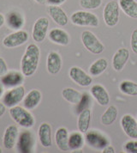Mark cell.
<instances>
[{"instance_id": "obj_2", "label": "cell", "mask_w": 137, "mask_h": 153, "mask_svg": "<svg viewBox=\"0 0 137 153\" xmlns=\"http://www.w3.org/2000/svg\"><path fill=\"white\" fill-rule=\"evenodd\" d=\"M10 114L11 118L21 126L25 128H31L34 126L35 120L33 114L26 108L20 106H15L10 108Z\"/></svg>"}, {"instance_id": "obj_7", "label": "cell", "mask_w": 137, "mask_h": 153, "mask_svg": "<svg viewBox=\"0 0 137 153\" xmlns=\"http://www.w3.org/2000/svg\"><path fill=\"white\" fill-rule=\"evenodd\" d=\"M28 40V33L25 30H18L11 33L3 41V45L7 48H14L26 43Z\"/></svg>"}, {"instance_id": "obj_35", "label": "cell", "mask_w": 137, "mask_h": 153, "mask_svg": "<svg viewBox=\"0 0 137 153\" xmlns=\"http://www.w3.org/2000/svg\"><path fill=\"white\" fill-rule=\"evenodd\" d=\"M8 72V66L5 60L0 57V76H4Z\"/></svg>"}, {"instance_id": "obj_37", "label": "cell", "mask_w": 137, "mask_h": 153, "mask_svg": "<svg viewBox=\"0 0 137 153\" xmlns=\"http://www.w3.org/2000/svg\"><path fill=\"white\" fill-rule=\"evenodd\" d=\"M103 153H114L115 150L111 146H107L105 148L103 149Z\"/></svg>"}, {"instance_id": "obj_4", "label": "cell", "mask_w": 137, "mask_h": 153, "mask_svg": "<svg viewBox=\"0 0 137 153\" xmlns=\"http://www.w3.org/2000/svg\"><path fill=\"white\" fill-rule=\"evenodd\" d=\"M119 4L116 0L109 1L103 10V18L106 26L115 27L119 21Z\"/></svg>"}, {"instance_id": "obj_1", "label": "cell", "mask_w": 137, "mask_h": 153, "mask_svg": "<svg viewBox=\"0 0 137 153\" xmlns=\"http://www.w3.org/2000/svg\"><path fill=\"white\" fill-rule=\"evenodd\" d=\"M41 58V50L34 43L29 44L21 58V68L25 76H31L36 72Z\"/></svg>"}, {"instance_id": "obj_13", "label": "cell", "mask_w": 137, "mask_h": 153, "mask_svg": "<svg viewBox=\"0 0 137 153\" xmlns=\"http://www.w3.org/2000/svg\"><path fill=\"white\" fill-rule=\"evenodd\" d=\"M130 58V52L127 48H119L112 57V67L116 71H121L128 62Z\"/></svg>"}, {"instance_id": "obj_11", "label": "cell", "mask_w": 137, "mask_h": 153, "mask_svg": "<svg viewBox=\"0 0 137 153\" xmlns=\"http://www.w3.org/2000/svg\"><path fill=\"white\" fill-rule=\"evenodd\" d=\"M34 146V139L33 134L28 131L21 132L18 138V142H17V148H18L19 152H33Z\"/></svg>"}, {"instance_id": "obj_39", "label": "cell", "mask_w": 137, "mask_h": 153, "mask_svg": "<svg viewBox=\"0 0 137 153\" xmlns=\"http://www.w3.org/2000/svg\"><path fill=\"white\" fill-rule=\"evenodd\" d=\"M4 22H5V18H4V16L0 13V28H1V27H2V26L4 25Z\"/></svg>"}, {"instance_id": "obj_36", "label": "cell", "mask_w": 137, "mask_h": 153, "mask_svg": "<svg viewBox=\"0 0 137 153\" xmlns=\"http://www.w3.org/2000/svg\"><path fill=\"white\" fill-rule=\"evenodd\" d=\"M48 3H50L52 5H59L61 4H63L66 0H47Z\"/></svg>"}, {"instance_id": "obj_17", "label": "cell", "mask_w": 137, "mask_h": 153, "mask_svg": "<svg viewBox=\"0 0 137 153\" xmlns=\"http://www.w3.org/2000/svg\"><path fill=\"white\" fill-rule=\"evenodd\" d=\"M18 138V128L15 125L9 126L5 129L4 137H3V144L5 149L11 150L15 146L16 139Z\"/></svg>"}, {"instance_id": "obj_14", "label": "cell", "mask_w": 137, "mask_h": 153, "mask_svg": "<svg viewBox=\"0 0 137 153\" xmlns=\"http://www.w3.org/2000/svg\"><path fill=\"white\" fill-rule=\"evenodd\" d=\"M90 92L93 97L100 106H106L110 103L109 93L101 84H94L91 87Z\"/></svg>"}, {"instance_id": "obj_42", "label": "cell", "mask_w": 137, "mask_h": 153, "mask_svg": "<svg viewBox=\"0 0 137 153\" xmlns=\"http://www.w3.org/2000/svg\"><path fill=\"white\" fill-rule=\"evenodd\" d=\"M2 152H2V149L0 148V153H2Z\"/></svg>"}, {"instance_id": "obj_40", "label": "cell", "mask_w": 137, "mask_h": 153, "mask_svg": "<svg viewBox=\"0 0 137 153\" xmlns=\"http://www.w3.org/2000/svg\"><path fill=\"white\" fill-rule=\"evenodd\" d=\"M3 94H4V87H3L2 84H0V98L2 97Z\"/></svg>"}, {"instance_id": "obj_9", "label": "cell", "mask_w": 137, "mask_h": 153, "mask_svg": "<svg viewBox=\"0 0 137 153\" xmlns=\"http://www.w3.org/2000/svg\"><path fill=\"white\" fill-rule=\"evenodd\" d=\"M48 28H49V20L46 17H40L34 22L33 27L32 36L34 42H42L46 37Z\"/></svg>"}, {"instance_id": "obj_15", "label": "cell", "mask_w": 137, "mask_h": 153, "mask_svg": "<svg viewBox=\"0 0 137 153\" xmlns=\"http://www.w3.org/2000/svg\"><path fill=\"white\" fill-rule=\"evenodd\" d=\"M24 75L22 72H18V71H10L7 72L4 76H2L1 77V83L4 86L8 87V88H14L17 87L22 84L24 81Z\"/></svg>"}, {"instance_id": "obj_8", "label": "cell", "mask_w": 137, "mask_h": 153, "mask_svg": "<svg viewBox=\"0 0 137 153\" xmlns=\"http://www.w3.org/2000/svg\"><path fill=\"white\" fill-rule=\"evenodd\" d=\"M85 138L89 146L95 149L103 150L104 148L109 146V140L106 139V137L96 130H92L86 132Z\"/></svg>"}, {"instance_id": "obj_28", "label": "cell", "mask_w": 137, "mask_h": 153, "mask_svg": "<svg viewBox=\"0 0 137 153\" xmlns=\"http://www.w3.org/2000/svg\"><path fill=\"white\" fill-rule=\"evenodd\" d=\"M118 114V111L116 106L111 105L109 108L104 112L101 116V123L104 126H110L116 120Z\"/></svg>"}, {"instance_id": "obj_21", "label": "cell", "mask_w": 137, "mask_h": 153, "mask_svg": "<svg viewBox=\"0 0 137 153\" xmlns=\"http://www.w3.org/2000/svg\"><path fill=\"white\" fill-rule=\"evenodd\" d=\"M55 141L57 148L62 152H68V132L65 127H60L55 133Z\"/></svg>"}, {"instance_id": "obj_29", "label": "cell", "mask_w": 137, "mask_h": 153, "mask_svg": "<svg viewBox=\"0 0 137 153\" xmlns=\"http://www.w3.org/2000/svg\"><path fill=\"white\" fill-rule=\"evenodd\" d=\"M84 145V139L81 132H75L68 136V146L69 150L77 151L81 149Z\"/></svg>"}, {"instance_id": "obj_33", "label": "cell", "mask_w": 137, "mask_h": 153, "mask_svg": "<svg viewBox=\"0 0 137 153\" xmlns=\"http://www.w3.org/2000/svg\"><path fill=\"white\" fill-rule=\"evenodd\" d=\"M123 150L127 153H137V140H130L123 146Z\"/></svg>"}, {"instance_id": "obj_41", "label": "cell", "mask_w": 137, "mask_h": 153, "mask_svg": "<svg viewBox=\"0 0 137 153\" xmlns=\"http://www.w3.org/2000/svg\"><path fill=\"white\" fill-rule=\"evenodd\" d=\"M37 3H39V4H44L47 0H35Z\"/></svg>"}, {"instance_id": "obj_19", "label": "cell", "mask_w": 137, "mask_h": 153, "mask_svg": "<svg viewBox=\"0 0 137 153\" xmlns=\"http://www.w3.org/2000/svg\"><path fill=\"white\" fill-rule=\"evenodd\" d=\"M38 135L39 139L41 142V146L43 147H51L52 145V127L50 124L46 122L41 123V125L39 126L38 130Z\"/></svg>"}, {"instance_id": "obj_3", "label": "cell", "mask_w": 137, "mask_h": 153, "mask_svg": "<svg viewBox=\"0 0 137 153\" xmlns=\"http://www.w3.org/2000/svg\"><path fill=\"white\" fill-rule=\"evenodd\" d=\"M70 21L73 24L81 27H98L99 20L94 13L84 10L75 11L70 16Z\"/></svg>"}, {"instance_id": "obj_22", "label": "cell", "mask_w": 137, "mask_h": 153, "mask_svg": "<svg viewBox=\"0 0 137 153\" xmlns=\"http://www.w3.org/2000/svg\"><path fill=\"white\" fill-rule=\"evenodd\" d=\"M42 95L39 90H32L27 94V96L23 99V105L28 110L35 108L41 102Z\"/></svg>"}, {"instance_id": "obj_30", "label": "cell", "mask_w": 137, "mask_h": 153, "mask_svg": "<svg viewBox=\"0 0 137 153\" xmlns=\"http://www.w3.org/2000/svg\"><path fill=\"white\" fill-rule=\"evenodd\" d=\"M119 89L121 92L125 95L132 96V97L137 96V84L133 81L123 80L120 83Z\"/></svg>"}, {"instance_id": "obj_10", "label": "cell", "mask_w": 137, "mask_h": 153, "mask_svg": "<svg viewBox=\"0 0 137 153\" xmlns=\"http://www.w3.org/2000/svg\"><path fill=\"white\" fill-rule=\"evenodd\" d=\"M69 76L70 78L75 82V84L82 86V87H87L91 85L93 82L92 76L88 75L85 71L78 66H73L69 69Z\"/></svg>"}, {"instance_id": "obj_5", "label": "cell", "mask_w": 137, "mask_h": 153, "mask_svg": "<svg viewBox=\"0 0 137 153\" xmlns=\"http://www.w3.org/2000/svg\"><path fill=\"white\" fill-rule=\"evenodd\" d=\"M82 44L86 49L94 54H100L105 50V46L93 32L85 30L82 34Z\"/></svg>"}, {"instance_id": "obj_12", "label": "cell", "mask_w": 137, "mask_h": 153, "mask_svg": "<svg viewBox=\"0 0 137 153\" xmlns=\"http://www.w3.org/2000/svg\"><path fill=\"white\" fill-rule=\"evenodd\" d=\"M121 126L125 134L131 139H137V120L130 114H124L121 119Z\"/></svg>"}, {"instance_id": "obj_34", "label": "cell", "mask_w": 137, "mask_h": 153, "mask_svg": "<svg viewBox=\"0 0 137 153\" xmlns=\"http://www.w3.org/2000/svg\"><path fill=\"white\" fill-rule=\"evenodd\" d=\"M130 45H131L132 51L136 54H137V28L132 32L131 39H130Z\"/></svg>"}, {"instance_id": "obj_6", "label": "cell", "mask_w": 137, "mask_h": 153, "mask_svg": "<svg viewBox=\"0 0 137 153\" xmlns=\"http://www.w3.org/2000/svg\"><path fill=\"white\" fill-rule=\"evenodd\" d=\"M25 97V88L21 85L14 87L10 91L5 93L3 102L8 108L17 106Z\"/></svg>"}, {"instance_id": "obj_24", "label": "cell", "mask_w": 137, "mask_h": 153, "mask_svg": "<svg viewBox=\"0 0 137 153\" xmlns=\"http://www.w3.org/2000/svg\"><path fill=\"white\" fill-rule=\"evenodd\" d=\"M119 7L131 18L137 19V2L136 0H118Z\"/></svg>"}, {"instance_id": "obj_38", "label": "cell", "mask_w": 137, "mask_h": 153, "mask_svg": "<svg viewBox=\"0 0 137 153\" xmlns=\"http://www.w3.org/2000/svg\"><path fill=\"white\" fill-rule=\"evenodd\" d=\"M5 112H6V105L0 102V118L5 114Z\"/></svg>"}, {"instance_id": "obj_20", "label": "cell", "mask_w": 137, "mask_h": 153, "mask_svg": "<svg viewBox=\"0 0 137 153\" xmlns=\"http://www.w3.org/2000/svg\"><path fill=\"white\" fill-rule=\"evenodd\" d=\"M48 36L51 42L61 46H67L70 42L68 33L61 28H52Z\"/></svg>"}, {"instance_id": "obj_16", "label": "cell", "mask_w": 137, "mask_h": 153, "mask_svg": "<svg viewBox=\"0 0 137 153\" xmlns=\"http://www.w3.org/2000/svg\"><path fill=\"white\" fill-rule=\"evenodd\" d=\"M48 14L52 20L59 26H65L68 22V17L65 11L58 5L51 4L47 9Z\"/></svg>"}, {"instance_id": "obj_25", "label": "cell", "mask_w": 137, "mask_h": 153, "mask_svg": "<svg viewBox=\"0 0 137 153\" xmlns=\"http://www.w3.org/2000/svg\"><path fill=\"white\" fill-rule=\"evenodd\" d=\"M62 97L71 104L77 105L82 97V94L73 88H64L62 91Z\"/></svg>"}, {"instance_id": "obj_27", "label": "cell", "mask_w": 137, "mask_h": 153, "mask_svg": "<svg viewBox=\"0 0 137 153\" xmlns=\"http://www.w3.org/2000/svg\"><path fill=\"white\" fill-rule=\"evenodd\" d=\"M7 22L10 28L15 30L20 29L24 25V18L19 12H10L7 16Z\"/></svg>"}, {"instance_id": "obj_31", "label": "cell", "mask_w": 137, "mask_h": 153, "mask_svg": "<svg viewBox=\"0 0 137 153\" xmlns=\"http://www.w3.org/2000/svg\"><path fill=\"white\" fill-rule=\"evenodd\" d=\"M102 0H80L81 7L86 10H95L101 5Z\"/></svg>"}, {"instance_id": "obj_26", "label": "cell", "mask_w": 137, "mask_h": 153, "mask_svg": "<svg viewBox=\"0 0 137 153\" xmlns=\"http://www.w3.org/2000/svg\"><path fill=\"white\" fill-rule=\"evenodd\" d=\"M108 66V61L105 59H99L95 60L90 65L89 68V73L91 74V76H98L101 75L103 72L107 69Z\"/></svg>"}, {"instance_id": "obj_23", "label": "cell", "mask_w": 137, "mask_h": 153, "mask_svg": "<svg viewBox=\"0 0 137 153\" xmlns=\"http://www.w3.org/2000/svg\"><path fill=\"white\" fill-rule=\"evenodd\" d=\"M91 117H92L91 110L88 108H86L82 110L81 113H79L77 126H78V130L82 133H86L88 131L91 123Z\"/></svg>"}, {"instance_id": "obj_32", "label": "cell", "mask_w": 137, "mask_h": 153, "mask_svg": "<svg viewBox=\"0 0 137 153\" xmlns=\"http://www.w3.org/2000/svg\"><path fill=\"white\" fill-rule=\"evenodd\" d=\"M91 102H91V99H90V97H89L87 93L82 94V99H81L80 102L77 104V108H76L77 112H78V113H81L82 110L88 108V107L89 104H90Z\"/></svg>"}, {"instance_id": "obj_18", "label": "cell", "mask_w": 137, "mask_h": 153, "mask_svg": "<svg viewBox=\"0 0 137 153\" xmlns=\"http://www.w3.org/2000/svg\"><path fill=\"white\" fill-rule=\"evenodd\" d=\"M46 67L47 71L52 75L57 74L62 68L61 56L57 52H50L46 59Z\"/></svg>"}]
</instances>
